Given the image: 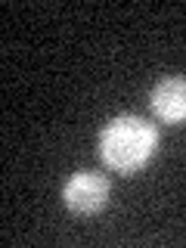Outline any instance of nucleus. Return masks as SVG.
I'll return each mask as SVG.
<instances>
[{
	"instance_id": "obj_1",
	"label": "nucleus",
	"mask_w": 186,
	"mask_h": 248,
	"mask_svg": "<svg viewBox=\"0 0 186 248\" xmlns=\"http://www.w3.org/2000/svg\"><path fill=\"white\" fill-rule=\"evenodd\" d=\"M158 134L146 118L137 115H121L108 121V127L99 137V155L115 174H137L152 158Z\"/></svg>"
},
{
	"instance_id": "obj_2",
	"label": "nucleus",
	"mask_w": 186,
	"mask_h": 248,
	"mask_svg": "<svg viewBox=\"0 0 186 248\" xmlns=\"http://www.w3.org/2000/svg\"><path fill=\"white\" fill-rule=\"evenodd\" d=\"M62 199L75 214H96L108 202V183L96 170H78L62 189Z\"/></svg>"
},
{
	"instance_id": "obj_3",
	"label": "nucleus",
	"mask_w": 186,
	"mask_h": 248,
	"mask_svg": "<svg viewBox=\"0 0 186 248\" xmlns=\"http://www.w3.org/2000/svg\"><path fill=\"white\" fill-rule=\"evenodd\" d=\"M152 112L165 124H180L186 121V81L183 78H165L161 84L152 87Z\"/></svg>"
}]
</instances>
